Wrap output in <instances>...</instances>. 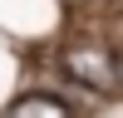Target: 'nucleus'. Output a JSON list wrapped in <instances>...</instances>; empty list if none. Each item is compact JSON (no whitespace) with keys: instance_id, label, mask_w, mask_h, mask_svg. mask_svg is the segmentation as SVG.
<instances>
[{"instance_id":"obj_1","label":"nucleus","mask_w":123,"mask_h":118,"mask_svg":"<svg viewBox=\"0 0 123 118\" xmlns=\"http://www.w3.org/2000/svg\"><path fill=\"white\" fill-rule=\"evenodd\" d=\"M64 74L74 79V84H84V88H98V94L118 84V64L104 54V49H89V44L64 49Z\"/></svg>"},{"instance_id":"obj_2","label":"nucleus","mask_w":123,"mask_h":118,"mask_svg":"<svg viewBox=\"0 0 123 118\" xmlns=\"http://www.w3.org/2000/svg\"><path fill=\"white\" fill-rule=\"evenodd\" d=\"M10 118H69V108L59 103V98H20L15 108H10Z\"/></svg>"},{"instance_id":"obj_3","label":"nucleus","mask_w":123,"mask_h":118,"mask_svg":"<svg viewBox=\"0 0 123 118\" xmlns=\"http://www.w3.org/2000/svg\"><path fill=\"white\" fill-rule=\"evenodd\" d=\"M118 79H123V54H118Z\"/></svg>"}]
</instances>
